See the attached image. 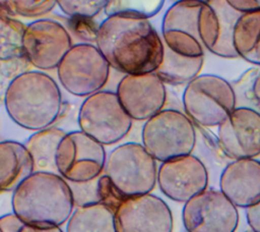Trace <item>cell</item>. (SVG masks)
Returning <instances> with one entry per match:
<instances>
[{"mask_svg": "<svg viewBox=\"0 0 260 232\" xmlns=\"http://www.w3.org/2000/svg\"><path fill=\"white\" fill-rule=\"evenodd\" d=\"M245 210L246 219L251 230L254 232H260V200Z\"/></svg>", "mask_w": 260, "mask_h": 232, "instance_id": "cell-32", "label": "cell"}, {"mask_svg": "<svg viewBox=\"0 0 260 232\" xmlns=\"http://www.w3.org/2000/svg\"><path fill=\"white\" fill-rule=\"evenodd\" d=\"M32 172V159L23 143L0 141V191L12 192Z\"/></svg>", "mask_w": 260, "mask_h": 232, "instance_id": "cell-19", "label": "cell"}, {"mask_svg": "<svg viewBox=\"0 0 260 232\" xmlns=\"http://www.w3.org/2000/svg\"><path fill=\"white\" fill-rule=\"evenodd\" d=\"M65 232H117L114 212L103 204L74 208Z\"/></svg>", "mask_w": 260, "mask_h": 232, "instance_id": "cell-23", "label": "cell"}, {"mask_svg": "<svg viewBox=\"0 0 260 232\" xmlns=\"http://www.w3.org/2000/svg\"><path fill=\"white\" fill-rule=\"evenodd\" d=\"M17 232H64L61 227H52V228H38L34 226H29L26 224H22Z\"/></svg>", "mask_w": 260, "mask_h": 232, "instance_id": "cell-33", "label": "cell"}, {"mask_svg": "<svg viewBox=\"0 0 260 232\" xmlns=\"http://www.w3.org/2000/svg\"><path fill=\"white\" fill-rule=\"evenodd\" d=\"M22 224L23 223L12 212L0 217L1 232H17Z\"/></svg>", "mask_w": 260, "mask_h": 232, "instance_id": "cell-31", "label": "cell"}, {"mask_svg": "<svg viewBox=\"0 0 260 232\" xmlns=\"http://www.w3.org/2000/svg\"><path fill=\"white\" fill-rule=\"evenodd\" d=\"M236 99L241 97L251 107L260 112V67H251L246 70L238 80L231 82Z\"/></svg>", "mask_w": 260, "mask_h": 232, "instance_id": "cell-25", "label": "cell"}, {"mask_svg": "<svg viewBox=\"0 0 260 232\" xmlns=\"http://www.w3.org/2000/svg\"><path fill=\"white\" fill-rule=\"evenodd\" d=\"M67 183L70 187L74 208L100 204L99 177L85 182L67 181Z\"/></svg>", "mask_w": 260, "mask_h": 232, "instance_id": "cell-27", "label": "cell"}, {"mask_svg": "<svg viewBox=\"0 0 260 232\" xmlns=\"http://www.w3.org/2000/svg\"><path fill=\"white\" fill-rule=\"evenodd\" d=\"M203 63L204 57L189 58L180 56L164 46L161 62L154 72L166 85H186L200 74Z\"/></svg>", "mask_w": 260, "mask_h": 232, "instance_id": "cell-22", "label": "cell"}, {"mask_svg": "<svg viewBox=\"0 0 260 232\" xmlns=\"http://www.w3.org/2000/svg\"><path fill=\"white\" fill-rule=\"evenodd\" d=\"M221 153L232 159H256L260 156V112L237 106L217 126Z\"/></svg>", "mask_w": 260, "mask_h": 232, "instance_id": "cell-14", "label": "cell"}, {"mask_svg": "<svg viewBox=\"0 0 260 232\" xmlns=\"http://www.w3.org/2000/svg\"><path fill=\"white\" fill-rule=\"evenodd\" d=\"M117 232H172L173 215L165 200L146 193L127 197L114 213Z\"/></svg>", "mask_w": 260, "mask_h": 232, "instance_id": "cell-17", "label": "cell"}, {"mask_svg": "<svg viewBox=\"0 0 260 232\" xmlns=\"http://www.w3.org/2000/svg\"><path fill=\"white\" fill-rule=\"evenodd\" d=\"M0 232H1V229H0Z\"/></svg>", "mask_w": 260, "mask_h": 232, "instance_id": "cell-36", "label": "cell"}, {"mask_svg": "<svg viewBox=\"0 0 260 232\" xmlns=\"http://www.w3.org/2000/svg\"><path fill=\"white\" fill-rule=\"evenodd\" d=\"M10 8L24 17H39L49 13L56 5L57 0H7Z\"/></svg>", "mask_w": 260, "mask_h": 232, "instance_id": "cell-28", "label": "cell"}, {"mask_svg": "<svg viewBox=\"0 0 260 232\" xmlns=\"http://www.w3.org/2000/svg\"><path fill=\"white\" fill-rule=\"evenodd\" d=\"M67 30L58 21L41 18L27 24L20 37L24 57L41 70L57 68L62 58L72 47Z\"/></svg>", "mask_w": 260, "mask_h": 232, "instance_id": "cell-12", "label": "cell"}, {"mask_svg": "<svg viewBox=\"0 0 260 232\" xmlns=\"http://www.w3.org/2000/svg\"><path fill=\"white\" fill-rule=\"evenodd\" d=\"M100 23H96L93 18H70L69 27L73 34L82 42L87 44H95L98 30Z\"/></svg>", "mask_w": 260, "mask_h": 232, "instance_id": "cell-30", "label": "cell"}, {"mask_svg": "<svg viewBox=\"0 0 260 232\" xmlns=\"http://www.w3.org/2000/svg\"><path fill=\"white\" fill-rule=\"evenodd\" d=\"M99 195L100 204L105 205L114 213L123 202V200L127 198L117 189V187L105 173L99 176Z\"/></svg>", "mask_w": 260, "mask_h": 232, "instance_id": "cell-29", "label": "cell"}, {"mask_svg": "<svg viewBox=\"0 0 260 232\" xmlns=\"http://www.w3.org/2000/svg\"><path fill=\"white\" fill-rule=\"evenodd\" d=\"M104 173L126 197L151 193L156 185L157 165L139 142H125L107 155Z\"/></svg>", "mask_w": 260, "mask_h": 232, "instance_id": "cell-6", "label": "cell"}, {"mask_svg": "<svg viewBox=\"0 0 260 232\" xmlns=\"http://www.w3.org/2000/svg\"><path fill=\"white\" fill-rule=\"evenodd\" d=\"M95 46L111 68L123 74L154 72L159 66L164 44L149 19L108 15L99 25Z\"/></svg>", "mask_w": 260, "mask_h": 232, "instance_id": "cell-1", "label": "cell"}, {"mask_svg": "<svg viewBox=\"0 0 260 232\" xmlns=\"http://www.w3.org/2000/svg\"><path fill=\"white\" fill-rule=\"evenodd\" d=\"M183 112L201 127H217L237 107L232 83L220 75L200 73L189 81L182 95Z\"/></svg>", "mask_w": 260, "mask_h": 232, "instance_id": "cell-5", "label": "cell"}, {"mask_svg": "<svg viewBox=\"0 0 260 232\" xmlns=\"http://www.w3.org/2000/svg\"><path fill=\"white\" fill-rule=\"evenodd\" d=\"M107 153L105 146L81 130L66 132L56 152L58 174L66 181L85 182L104 173Z\"/></svg>", "mask_w": 260, "mask_h": 232, "instance_id": "cell-10", "label": "cell"}, {"mask_svg": "<svg viewBox=\"0 0 260 232\" xmlns=\"http://www.w3.org/2000/svg\"><path fill=\"white\" fill-rule=\"evenodd\" d=\"M167 0H107L105 14H123L146 19L158 14Z\"/></svg>", "mask_w": 260, "mask_h": 232, "instance_id": "cell-24", "label": "cell"}, {"mask_svg": "<svg viewBox=\"0 0 260 232\" xmlns=\"http://www.w3.org/2000/svg\"><path fill=\"white\" fill-rule=\"evenodd\" d=\"M246 232H254V231H252V230H249V231H246Z\"/></svg>", "mask_w": 260, "mask_h": 232, "instance_id": "cell-35", "label": "cell"}, {"mask_svg": "<svg viewBox=\"0 0 260 232\" xmlns=\"http://www.w3.org/2000/svg\"><path fill=\"white\" fill-rule=\"evenodd\" d=\"M247 12V0L203 2L197 16V31L204 49L221 58H238L232 45V31L237 19Z\"/></svg>", "mask_w": 260, "mask_h": 232, "instance_id": "cell-9", "label": "cell"}, {"mask_svg": "<svg viewBox=\"0 0 260 232\" xmlns=\"http://www.w3.org/2000/svg\"><path fill=\"white\" fill-rule=\"evenodd\" d=\"M168 2H170L171 4L172 3H175V2H178V1H184V0H167ZM196 1H201V2H206L207 0H196Z\"/></svg>", "mask_w": 260, "mask_h": 232, "instance_id": "cell-34", "label": "cell"}, {"mask_svg": "<svg viewBox=\"0 0 260 232\" xmlns=\"http://www.w3.org/2000/svg\"><path fill=\"white\" fill-rule=\"evenodd\" d=\"M4 105L10 119L27 130L52 126L62 108V95L57 82L43 71H24L6 88Z\"/></svg>", "mask_w": 260, "mask_h": 232, "instance_id": "cell-3", "label": "cell"}, {"mask_svg": "<svg viewBox=\"0 0 260 232\" xmlns=\"http://www.w3.org/2000/svg\"><path fill=\"white\" fill-rule=\"evenodd\" d=\"M120 104L133 121H145L167 103V85L155 72L124 74L115 91Z\"/></svg>", "mask_w": 260, "mask_h": 232, "instance_id": "cell-15", "label": "cell"}, {"mask_svg": "<svg viewBox=\"0 0 260 232\" xmlns=\"http://www.w3.org/2000/svg\"><path fill=\"white\" fill-rule=\"evenodd\" d=\"M259 1H260V0H259Z\"/></svg>", "mask_w": 260, "mask_h": 232, "instance_id": "cell-37", "label": "cell"}, {"mask_svg": "<svg viewBox=\"0 0 260 232\" xmlns=\"http://www.w3.org/2000/svg\"><path fill=\"white\" fill-rule=\"evenodd\" d=\"M107 0H57V5L70 18H94L104 11Z\"/></svg>", "mask_w": 260, "mask_h": 232, "instance_id": "cell-26", "label": "cell"}, {"mask_svg": "<svg viewBox=\"0 0 260 232\" xmlns=\"http://www.w3.org/2000/svg\"><path fill=\"white\" fill-rule=\"evenodd\" d=\"M182 220L187 232H235L239 212L219 189L207 187L184 202Z\"/></svg>", "mask_w": 260, "mask_h": 232, "instance_id": "cell-11", "label": "cell"}, {"mask_svg": "<svg viewBox=\"0 0 260 232\" xmlns=\"http://www.w3.org/2000/svg\"><path fill=\"white\" fill-rule=\"evenodd\" d=\"M203 2L184 0L172 3L165 11L160 23L164 46L177 55L204 57V47L198 36L197 16Z\"/></svg>", "mask_w": 260, "mask_h": 232, "instance_id": "cell-13", "label": "cell"}, {"mask_svg": "<svg viewBox=\"0 0 260 232\" xmlns=\"http://www.w3.org/2000/svg\"><path fill=\"white\" fill-rule=\"evenodd\" d=\"M66 131L59 127H47L35 131L23 142L25 149L29 153L34 172H52L57 173L56 152L58 144Z\"/></svg>", "mask_w": 260, "mask_h": 232, "instance_id": "cell-21", "label": "cell"}, {"mask_svg": "<svg viewBox=\"0 0 260 232\" xmlns=\"http://www.w3.org/2000/svg\"><path fill=\"white\" fill-rule=\"evenodd\" d=\"M110 65L95 44L72 45L57 66L61 85L71 95L87 97L104 89L110 77Z\"/></svg>", "mask_w": 260, "mask_h": 232, "instance_id": "cell-8", "label": "cell"}, {"mask_svg": "<svg viewBox=\"0 0 260 232\" xmlns=\"http://www.w3.org/2000/svg\"><path fill=\"white\" fill-rule=\"evenodd\" d=\"M219 190L237 207L247 209L260 200V161L232 160L219 177Z\"/></svg>", "mask_w": 260, "mask_h": 232, "instance_id": "cell-18", "label": "cell"}, {"mask_svg": "<svg viewBox=\"0 0 260 232\" xmlns=\"http://www.w3.org/2000/svg\"><path fill=\"white\" fill-rule=\"evenodd\" d=\"M77 122L79 130L103 146L115 144L124 139L133 124L116 93L108 90L85 97L78 111Z\"/></svg>", "mask_w": 260, "mask_h": 232, "instance_id": "cell-7", "label": "cell"}, {"mask_svg": "<svg viewBox=\"0 0 260 232\" xmlns=\"http://www.w3.org/2000/svg\"><path fill=\"white\" fill-rule=\"evenodd\" d=\"M232 45L238 56L260 67V9L242 14L232 31Z\"/></svg>", "mask_w": 260, "mask_h": 232, "instance_id": "cell-20", "label": "cell"}, {"mask_svg": "<svg viewBox=\"0 0 260 232\" xmlns=\"http://www.w3.org/2000/svg\"><path fill=\"white\" fill-rule=\"evenodd\" d=\"M156 184L168 198L184 204L208 187V172L198 157L189 154L162 162Z\"/></svg>", "mask_w": 260, "mask_h": 232, "instance_id": "cell-16", "label": "cell"}, {"mask_svg": "<svg viewBox=\"0 0 260 232\" xmlns=\"http://www.w3.org/2000/svg\"><path fill=\"white\" fill-rule=\"evenodd\" d=\"M12 213L24 224L38 228L61 227L74 210L67 181L57 173L32 172L11 195Z\"/></svg>", "mask_w": 260, "mask_h": 232, "instance_id": "cell-2", "label": "cell"}, {"mask_svg": "<svg viewBox=\"0 0 260 232\" xmlns=\"http://www.w3.org/2000/svg\"><path fill=\"white\" fill-rule=\"evenodd\" d=\"M196 141L195 124L178 109L164 108L142 125L141 144L156 162L192 154Z\"/></svg>", "mask_w": 260, "mask_h": 232, "instance_id": "cell-4", "label": "cell"}]
</instances>
